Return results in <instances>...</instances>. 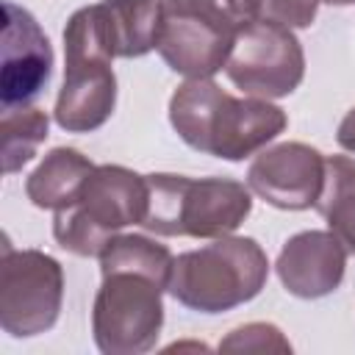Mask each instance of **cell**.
<instances>
[{"mask_svg": "<svg viewBox=\"0 0 355 355\" xmlns=\"http://www.w3.org/2000/svg\"><path fill=\"white\" fill-rule=\"evenodd\" d=\"M169 122L191 150L244 161L275 141L288 116L263 97H233L211 78H186L169 97Z\"/></svg>", "mask_w": 355, "mask_h": 355, "instance_id": "cell-1", "label": "cell"}, {"mask_svg": "<svg viewBox=\"0 0 355 355\" xmlns=\"http://www.w3.org/2000/svg\"><path fill=\"white\" fill-rule=\"evenodd\" d=\"M269 258L252 236H222L200 250L180 252L166 291L200 313H225L261 294Z\"/></svg>", "mask_w": 355, "mask_h": 355, "instance_id": "cell-2", "label": "cell"}, {"mask_svg": "<svg viewBox=\"0 0 355 355\" xmlns=\"http://www.w3.org/2000/svg\"><path fill=\"white\" fill-rule=\"evenodd\" d=\"M150 205L141 222L155 236L222 239L239 230L252 211L250 186L233 178H186L155 172L147 175Z\"/></svg>", "mask_w": 355, "mask_h": 355, "instance_id": "cell-3", "label": "cell"}, {"mask_svg": "<svg viewBox=\"0 0 355 355\" xmlns=\"http://www.w3.org/2000/svg\"><path fill=\"white\" fill-rule=\"evenodd\" d=\"M150 205L147 175L119 164H100L80 189V197L55 211V241L80 258H100L105 244L128 225H141Z\"/></svg>", "mask_w": 355, "mask_h": 355, "instance_id": "cell-4", "label": "cell"}, {"mask_svg": "<svg viewBox=\"0 0 355 355\" xmlns=\"http://www.w3.org/2000/svg\"><path fill=\"white\" fill-rule=\"evenodd\" d=\"M166 286L133 269L105 272L92 305V336L103 355H144L164 327Z\"/></svg>", "mask_w": 355, "mask_h": 355, "instance_id": "cell-5", "label": "cell"}, {"mask_svg": "<svg viewBox=\"0 0 355 355\" xmlns=\"http://www.w3.org/2000/svg\"><path fill=\"white\" fill-rule=\"evenodd\" d=\"M64 269L42 250L3 244L0 261V327L14 338L47 333L61 313Z\"/></svg>", "mask_w": 355, "mask_h": 355, "instance_id": "cell-6", "label": "cell"}, {"mask_svg": "<svg viewBox=\"0 0 355 355\" xmlns=\"http://www.w3.org/2000/svg\"><path fill=\"white\" fill-rule=\"evenodd\" d=\"M225 75L250 97L277 100L302 83L305 53L291 28L255 19L236 33Z\"/></svg>", "mask_w": 355, "mask_h": 355, "instance_id": "cell-7", "label": "cell"}, {"mask_svg": "<svg viewBox=\"0 0 355 355\" xmlns=\"http://www.w3.org/2000/svg\"><path fill=\"white\" fill-rule=\"evenodd\" d=\"M161 25L158 0H100L69 17L64 42L92 47L108 58H141L158 47Z\"/></svg>", "mask_w": 355, "mask_h": 355, "instance_id": "cell-8", "label": "cell"}, {"mask_svg": "<svg viewBox=\"0 0 355 355\" xmlns=\"http://www.w3.org/2000/svg\"><path fill=\"white\" fill-rule=\"evenodd\" d=\"M53 75V47L36 17L6 0L3 3V44H0V105H31Z\"/></svg>", "mask_w": 355, "mask_h": 355, "instance_id": "cell-9", "label": "cell"}, {"mask_svg": "<svg viewBox=\"0 0 355 355\" xmlns=\"http://www.w3.org/2000/svg\"><path fill=\"white\" fill-rule=\"evenodd\" d=\"M327 158L302 141H283L261 150L250 169L247 186L263 202L280 211H305L313 208L324 186Z\"/></svg>", "mask_w": 355, "mask_h": 355, "instance_id": "cell-10", "label": "cell"}, {"mask_svg": "<svg viewBox=\"0 0 355 355\" xmlns=\"http://www.w3.org/2000/svg\"><path fill=\"white\" fill-rule=\"evenodd\" d=\"M114 58L86 47H64V83L55 97V125L67 133L103 128L116 105Z\"/></svg>", "mask_w": 355, "mask_h": 355, "instance_id": "cell-11", "label": "cell"}, {"mask_svg": "<svg viewBox=\"0 0 355 355\" xmlns=\"http://www.w3.org/2000/svg\"><path fill=\"white\" fill-rule=\"evenodd\" d=\"M347 255V247L333 230H302L283 244L275 272L288 294L300 300H319L341 286Z\"/></svg>", "mask_w": 355, "mask_h": 355, "instance_id": "cell-12", "label": "cell"}, {"mask_svg": "<svg viewBox=\"0 0 355 355\" xmlns=\"http://www.w3.org/2000/svg\"><path fill=\"white\" fill-rule=\"evenodd\" d=\"M236 33L194 17V14H164L158 53L166 67L183 78H214L225 69Z\"/></svg>", "mask_w": 355, "mask_h": 355, "instance_id": "cell-13", "label": "cell"}, {"mask_svg": "<svg viewBox=\"0 0 355 355\" xmlns=\"http://www.w3.org/2000/svg\"><path fill=\"white\" fill-rule=\"evenodd\" d=\"M94 166L97 164H92L80 150L55 147L28 175L25 194L36 208H47V211L69 208L80 197V189L94 172Z\"/></svg>", "mask_w": 355, "mask_h": 355, "instance_id": "cell-14", "label": "cell"}, {"mask_svg": "<svg viewBox=\"0 0 355 355\" xmlns=\"http://www.w3.org/2000/svg\"><path fill=\"white\" fill-rule=\"evenodd\" d=\"M327 227L341 239L347 252L355 255V158L330 155L324 166V186L313 205Z\"/></svg>", "mask_w": 355, "mask_h": 355, "instance_id": "cell-15", "label": "cell"}, {"mask_svg": "<svg viewBox=\"0 0 355 355\" xmlns=\"http://www.w3.org/2000/svg\"><path fill=\"white\" fill-rule=\"evenodd\" d=\"M172 263H175V255L169 252V247L158 244L144 233H116L100 252V275L133 269L155 277L164 286H169Z\"/></svg>", "mask_w": 355, "mask_h": 355, "instance_id": "cell-16", "label": "cell"}, {"mask_svg": "<svg viewBox=\"0 0 355 355\" xmlns=\"http://www.w3.org/2000/svg\"><path fill=\"white\" fill-rule=\"evenodd\" d=\"M50 119L36 105L6 108L3 111V172H19L47 139Z\"/></svg>", "mask_w": 355, "mask_h": 355, "instance_id": "cell-17", "label": "cell"}, {"mask_svg": "<svg viewBox=\"0 0 355 355\" xmlns=\"http://www.w3.org/2000/svg\"><path fill=\"white\" fill-rule=\"evenodd\" d=\"M164 14H194L230 33L258 19L261 0H158Z\"/></svg>", "mask_w": 355, "mask_h": 355, "instance_id": "cell-18", "label": "cell"}, {"mask_svg": "<svg viewBox=\"0 0 355 355\" xmlns=\"http://www.w3.org/2000/svg\"><path fill=\"white\" fill-rule=\"evenodd\" d=\"M219 349H233V352H291L288 338L280 333V327L269 322H250L236 330H230L222 341Z\"/></svg>", "mask_w": 355, "mask_h": 355, "instance_id": "cell-19", "label": "cell"}, {"mask_svg": "<svg viewBox=\"0 0 355 355\" xmlns=\"http://www.w3.org/2000/svg\"><path fill=\"white\" fill-rule=\"evenodd\" d=\"M319 0H261L258 19L275 22L283 28H308L316 19Z\"/></svg>", "mask_w": 355, "mask_h": 355, "instance_id": "cell-20", "label": "cell"}, {"mask_svg": "<svg viewBox=\"0 0 355 355\" xmlns=\"http://www.w3.org/2000/svg\"><path fill=\"white\" fill-rule=\"evenodd\" d=\"M336 141L341 150L352 153L355 155V108L347 111V116L338 122V130H336Z\"/></svg>", "mask_w": 355, "mask_h": 355, "instance_id": "cell-21", "label": "cell"}, {"mask_svg": "<svg viewBox=\"0 0 355 355\" xmlns=\"http://www.w3.org/2000/svg\"><path fill=\"white\" fill-rule=\"evenodd\" d=\"M322 3H330V6H355V0H322Z\"/></svg>", "mask_w": 355, "mask_h": 355, "instance_id": "cell-22", "label": "cell"}]
</instances>
